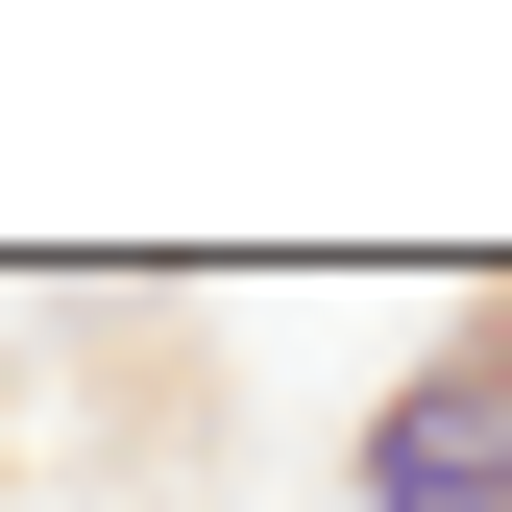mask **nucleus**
Instances as JSON below:
<instances>
[{"mask_svg": "<svg viewBox=\"0 0 512 512\" xmlns=\"http://www.w3.org/2000/svg\"><path fill=\"white\" fill-rule=\"evenodd\" d=\"M366 512H512V342H439L366 415Z\"/></svg>", "mask_w": 512, "mask_h": 512, "instance_id": "nucleus-1", "label": "nucleus"}]
</instances>
